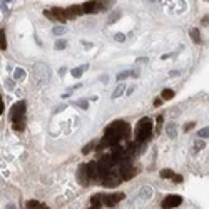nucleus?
<instances>
[{"label":"nucleus","instance_id":"1","mask_svg":"<svg viewBox=\"0 0 209 209\" xmlns=\"http://www.w3.org/2000/svg\"><path fill=\"white\" fill-rule=\"evenodd\" d=\"M127 134H129V124L124 122V120H116V122L111 124V126L105 127L104 136L120 141V139H124V137H127Z\"/></svg>","mask_w":209,"mask_h":209},{"label":"nucleus","instance_id":"2","mask_svg":"<svg viewBox=\"0 0 209 209\" xmlns=\"http://www.w3.org/2000/svg\"><path fill=\"white\" fill-rule=\"evenodd\" d=\"M152 134V120L149 117H142L136 127V144L146 142Z\"/></svg>","mask_w":209,"mask_h":209},{"label":"nucleus","instance_id":"3","mask_svg":"<svg viewBox=\"0 0 209 209\" xmlns=\"http://www.w3.org/2000/svg\"><path fill=\"white\" fill-rule=\"evenodd\" d=\"M12 122H25V102L20 101L12 107Z\"/></svg>","mask_w":209,"mask_h":209},{"label":"nucleus","instance_id":"4","mask_svg":"<svg viewBox=\"0 0 209 209\" xmlns=\"http://www.w3.org/2000/svg\"><path fill=\"white\" fill-rule=\"evenodd\" d=\"M181 203H182V197L181 196H178V194H169V196H166L162 199L161 206H162V209H172V207H178Z\"/></svg>","mask_w":209,"mask_h":209},{"label":"nucleus","instance_id":"5","mask_svg":"<svg viewBox=\"0 0 209 209\" xmlns=\"http://www.w3.org/2000/svg\"><path fill=\"white\" fill-rule=\"evenodd\" d=\"M124 199V193H116V194H102V204L109 207H114L119 201Z\"/></svg>","mask_w":209,"mask_h":209},{"label":"nucleus","instance_id":"6","mask_svg":"<svg viewBox=\"0 0 209 209\" xmlns=\"http://www.w3.org/2000/svg\"><path fill=\"white\" fill-rule=\"evenodd\" d=\"M102 182H104L105 187H117L119 184H120V176H117L116 172L111 171L107 176H105V179L102 181Z\"/></svg>","mask_w":209,"mask_h":209},{"label":"nucleus","instance_id":"7","mask_svg":"<svg viewBox=\"0 0 209 209\" xmlns=\"http://www.w3.org/2000/svg\"><path fill=\"white\" fill-rule=\"evenodd\" d=\"M64 12H65V19H77L79 15H82V7L80 5H72V7L64 9Z\"/></svg>","mask_w":209,"mask_h":209},{"label":"nucleus","instance_id":"8","mask_svg":"<svg viewBox=\"0 0 209 209\" xmlns=\"http://www.w3.org/2000/svg\"><path fill=\"white\" fill-rule=\"evenodd\" d=\"M86 171H87L89 179H95V178H97V162H95V161L87 162V164H86Z\"/></svg>","mask_w":209,"mask_h":209},{"label":"nucleus","instance_id":"9","mask_svg":"<svg viewBox=\"0 0 209 209\" xmlns=\"http://www.w3.org/2000/svg\"><path fill=\"white\" fill-rule=\"evenodd\" d=\"M50 13H52V17H54L55 20H59V22H65V12H64V9H60V7H54V9L50 10Z\"/></svg>","mask_w":209,"mask_h":209},{"label":"nucleus","instance_id":"10","mask_svg":"<svg viewBox=\"0 0 209 209\" xmlns=\"http://www.w3.org/2000/svg\"><path fill=\"white\" fill-rule=\"evenodd\" d=\"M79 182L82 184V186H87L89 184V176H87V171H86V164H82L79 167Z\"/></svg>","mask_w":209,"mask_h":209},{"label":"nucleus","instance_id":"11","mask_svg":"<svg viewBox=\"0 0 209 209\" xmlns=\"http://www.w3.org/2000/svg\"><path fill=\"white\" fill-rule=\"evenodd\" d=\"M82 7V13H92L97 10V2H94V0H90V2H86Z\"/></svg>","mask_w":209,"mask_h":209},{"label":"nucleus","instance_id":"12","mask_svg":"<svg viewBox=\"0 0 209 209\" xmlns=\"http://www.w3.org/2000/svg\"><path fill=\"white\" fill-rule=\"evenodd\" d=\"M90 203H92L90 209H101L102 207V194H94L90 197Z\"/></svg>","mask_w":209,"mask_h":209},{"label":"nucleus","instance_id":"13","mask_svg":"<svg viewBox=\"0 0 209 209\" xmlns=\"http://www.w3.org/2000/svg\"><path fill=\"white\" fill-rule=\"evenodd\" d=\"M89 69V65H80V67H75V69H72V77H75V79H80L84 74V70Z\"/></svg>","mask_w":209,"mask_h":209},{"label":"nucleus","instance_id":"14","mask_svg":"<svg viewBox=\"0 0 209 209\" xmlns=\"http://www.w3.org/2000/svg\"><path fill=\"white\" fill-rule=\"evenodd\" d=\"M161 97H162V101H171V99L174 97V90L164 89V90H162V94H161Z\"/></svg>","mask_w":209,"mask_h":209},{"label":"nucleus","instance_id":"15","mask_svg":"<svg viewBox=\"0 0 209 209\" xmlns=\"http://www.w3.org/2000/svg\"><path fill=\"white\" fill-rule=\"evenodd\" d=\"M189 35H191V38H193L196 44H201V34H199V30H197V29H193L189 32Z\"/></svg>","mask_w":209,"mask_h":209},{"label":"nucleus","instance_id":"16","mask_svg":"<svg viewBox=\"0 0 209 209\" xmlns=\"http://www.w3.org/2000/svg\"><path fill=\"white\" fill-rule=\"evenodd\" d=\"M161 178L162 179H172V178H174V171H171V169H162V171H161Z\"/></svg>","mask_w":209,"mask_h":209},{"label":"nucleus","instance_id":"17","mask_svg":"<svg viewBox=\"0 0 209 209\" xmlns=\"http://www.w3.org/2000/svg\"><path fill=\"white\" fill-rule=\"evenodd\" d=\"M0 49L2 50H5L7 49V37H5V30H0Z\"/></svg>","mask_w":209,"mask_h":209},{"label":"nucleus","instance_id":"18","mask_svg":"<svg viewBox=\"0 0 209 209\" xmlns=\"http://www.w3.org/2000/svg\"><path fill=\"white\" fill-rule=\"evenodd\" d=\"M65 47H67V42L64 40V38H59V40L55 42V45H54V49H55V50H64Z\"/></svg>","mask_w":209,"mask_h":209},{"label":"nucleus","instance_id":"19","mask_svg":"<svg viewBox=\"0 0 209 209\" xmlns=\"http://www.w3.org/2000/svg\"><path fill=\"white\" fill-rule=\"evenodd\" d=\"M124 90H126V84H120V86L117 87V89H116L114 92H112V99H117V97H119L120 94H122Z\"/></svg>","mask_w":209,"mask_h":209},{"label":"nucleus","instance_id":"20","mask_svg":"<svg viewBox=\"0 0 209 209\" xmlns=\"http://www.w3.org/2000/svg\"><path fill=\"white\" fill-rule=\"evenodd\" d=\"M25 77V72H24V69H15V74H13V79L15 80H20Z\"/></svg>","mask_w":209,"mask_h":209},{"label":"nucleus","instance_id":"21","mask_svg":"<svg viewBox=\"0 0 209 209\" xmlns=\"http://www.w3.org/2000/svg\"><path fill=\"white\" fill-rule=\"evenodd\" d=\"M25 129V122H13V130L15 132H22Z\"/></svg>","mask_w":209,"mask_h":209},{"label":"nucleus","instance_id":"22","mask_svg":"<svg viewBox=\"0 0 209 209\" xmlns=\"http://www.w3.org/2000/svg\"><path fill=\"white\" fill-rule=\"evenodd\" d=\"M174 127H176L174 124H171V126H167V127H166V132H167L171 137H176V129H174Z\"/></svg>","mask_w":209,"mask_h":209},{"label":"nucleus","instance_id":"23","mask_svg":"<svg viewBox=\"0 0 209 209\" xmlns=\"http://www.w3.org/2000/svg\"><path fill=\"white\" fill-rule=\"evenodd\" d=\"M95 146V142H94V141H92V142H89V144H87V146H84L82 147V152H84V154H89V152H90V149H92V147H94Z\"/></svg>","mask_w":209,"mask_h":209},{"label":"nucleus","instance_id":"24","mask_svg":"<svg viewBox=\"0 0 209 209\" xmlns=\"http://www.w3.org/2000/svg\"><path fill=\"white\" fill-rule=\"evenodd\" d=\"M162 120H164V117H162V116H157V119H156V122H157V126H156V132H159V130H161Z\"/></svg>","mask_w":209,"mask_h":209},{"label":"nucleus","instance_id":"25","mask_svg":"<svg viewBox=\"0 0 209 209\" xmlns=\"http://www.w3.org/2000/svg\"><path fill=\"white\" fill-rule=\"evenodd\" d=\"M207 136H209V129H207V127H204V129H201V130H199V137L206 139Z\"/></svg>","mask_w":209,"mask_h":209},{"label":"nucleus","instance_id":"26","mask_svg":"<svg viewBox=\"0 0 209 209\" xmlns=\"http://www.w3.org/2000/svg\"><path fill=\"white\" fill-rule=\"evenodd\" d=\"M129 75H130V72H129V70H126V72H120V74H119L117 79H119V80H124V79H127Z\"/></svg>","mask_w":209,"mask_h":209},{"label":"nucleus","instance_id":"27","mask_svg":"<svg viewBox=\"0 0 209 209\" xmlns=\"http://www.w3.org/2000/svg\"><path fill=\"white\" fill-rule=\"evenodd\" d=\"M75 105H79V107H82V109H87L89 107V102L87 101H79V102H75Z\"/></svg>","mask_w":209,"mask_h":209},{"label":"nucleus","instance_id":"28","mask_svg":"<svg viewBox=\"0 0 209 209\" xmlns=\"http://www.w3.org/2000/svg\"><path fill=\"white\" fill-rule=\"evenodd\" d=\"M54 34H55V35H62V34H65V29H64V27H55V29H54Z\"/></svg>","mask_w":209,"mask_h":209},{"label":"nucleus","instance_id":"29","mask_svg":"<svg viewBox=\"0 0 209 209\" xmlns=\"http://www.w3.org/2000/svg\"><path fill=\"white\" fill-rule=\"evenodd\" d=\"M116 40H117V42H124V40H126V35H124V34H116Z\"/></svg>","mask_w":209,"mask_h":209},{"label":"nucleus","instance_id":"30","mask_svg":"<svg viewBox=\"0 0 209 209\" xmlns=\"http://www.w3.org/2000/svg\"><path fill=\"white\" fill-rule=\"evenodd\" d=\"M194 124H196V122H187L186 126H184V130H186V132H189V130L194 127Z\"/></svg>","mask_w":209,"mask_h":209},{"label":"nucleus","instance_id":"31","mask_svg":"<svg viewBox=\"0 0 209 209\" xmlns=\"http://www.w3.org/2000/svg\"><path fill=\"white\" fill-rule=\"evenodd\" d=\"M172 181H174V182H178V184H181L182 182V176H179V174H174V178H172Z\"/></svg>","mask_w":209,"mask_h":209},{"label":"nucleus","instance_id":"32","mask_svg":"<svg viewBox=\"0 0 209 209\" xmlns=\"http://www.w3.org/2000/svg\"><path fill=\"white\" fill-rule=\"evenodd\" d=\"M44 15H45V17H47V19H49V20H55V19H54V17H52V13H50V10H45V12H44Z\"/></svg>","mask_w":209,"mask_h":209},{"label":"nucleus","instance_id":"33","mask_svg":"<svg viewBox=\"0 0 209 209\" xmlns=\"http://www.w3.org/2000/svg\"><path fill=\"white\" fill-rule=\"evenodd\" d=\"M161 104H162V99H156V101H154V105H156V107H159Z\"/></svg>","mask_w":209,"mask_h":209},{"label":"nucleus","instance_id":"34","mask_svg":"<svg viewBox=\"0 0 209 209\" xmlns=\"http://www.w3.org/2000/svg\"><path fill=\"white\" fill-rule=\"evenodd\" d=\"M130 75H132V77H137V75H139V70H132V72H130Z\"/></svg>","mask_w":209,"mask_h":209},{"label":"nucleus","instance_id":"35","mask_svg":"<svg viewBox=\"0 0 209 209\" xmlns=\"http://www.w3.org/2000/svg\"><path fill=\"white\" fill-rule=\"evenodd\" d=\"M3 112V101H2V97H0V114Z\"/></svg>","mask_w":209,"mask_h":209},{"label":"nucleus","instance_id":"36","mask_svg":"<svg viewBox=\"0 0 209 209\" xmlns=\"http://www.w3.org/2000/svg\"><path fill=\"white\" fill-rule=\"evenodd\" d=\"M37 209H49L47 206H45V204H38V207Z\"/></svg>","mask_w":209,"mask_h":209},{"label":"nucleus","instance_id":"37","mask_svg":"<svg viewBox=\"0 0 209 209\" xmlns=\"http://www.w3.org/2000/svg\"><path fill=\"white\" fill-rule=\"evenodd\" d=\"M107 79H109L107 75H102V77H101V80H102V82H107Z\"/></svg>","mask_w":209,"mask_h":209},{"label":"nucleus","instance_id":"38","mask_svg":"<svg viewBox=\"0 0 209 209\" xmlns=\"http://www.w3.org/2000/svg\"><path fill=\"white\" fill-rule=\"evenodd\" d=\"M65 70H67V69H64V67H62V69L59 70V74H60V75H64V74H65Z\"/></svg>","mask_w":209,"mask_h":209}]
</instances>
